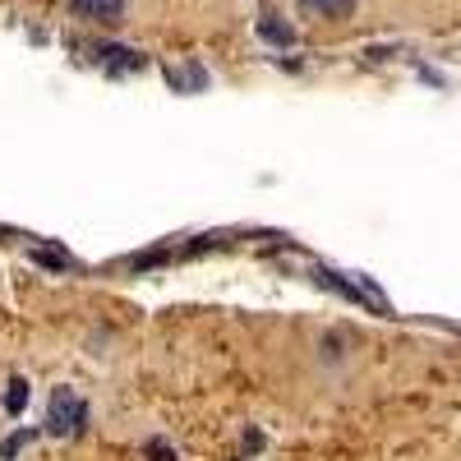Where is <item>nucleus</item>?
<instances>
[{"instance_id": "obj_10", "label": "nucleus", "mask_w": 461, "mask_h": 461, "mask_svg": "<svg viewBox=\"0 0 461 461\" xmlns=\"http://www.w3.org/2000/svg\"><path fill=\"white\" fill-rule=\"evenodd\" d=\"M166 259H171V254H166V249H152V254H134V259H130V268H134V272H148V268H162Z\"/></svg>"}, {"instance_id": "obj_12", "label": "nucleus", "mask_w": 461, "mask_h": 461, "mask_svg": "<svg viewBox=\"0 0 461 461\" xmlns=\"http://www.w3.org/2000/svg\"><path fill=\"white\" fill-rule=\"evenodd\" d=\"M259 447H263V434H259V429H249V434H244V452H259Z\"/></svg>"}, {"instance_id": "obj_5", "label": "nucleus", "mask_w": 461, "mask_h": 461, "mask_svg": "<svg viewBox=\"0 0 461 461\" xmlns=\"http://www.w3.org/2000/svg\"><path fill=\"white\" fill-rule=\"evenodd\" d=\"M259 37H263V42H272V46H281V51H286V46H296V28L281 24L277 14H263L259 19Z\"/></svg>"}, {"instance_id": "obj_8", "label": "nucleus", "mask_w": 461, "mask_h": 461, "mask_svg": "<svg viewBox=\"0 0 461 461\" xmlns=\"http://www.w3.org/2000/svg\"><path fill=\"white\" fill-rule=\"evenodd\" d=\"M24 406H28V378H9L5 410H9V415H24Z\"/></svg>"}, {"instance_id": "obj_11", "label": "nucleus", "mask_w": 461, "mask_h": 461, "mask_svg": "<svg viewBox=\"0 0 461 461\" xmlns=\"http://www.w3.org/2000/svg\"><path fill=\"white\" fill-rule=\"evenodd\" d=\"M24 443H28V429H19V434H9L5 443H0V457H5V461H9V457H19V447H24Z\"/></svg>"}, {"instance_id": "obj_7", "label": "nucleus", "mask_w": 461, "mask_h": 461, "mask_svg": "<svg viewBox=\"0 0 461 461\" xmlns=\"http://www.w3.org/2000/svg\"><path fill=\"white\" fill-rule=\"evenodd\" d=\"M28 259L42 263V268H51V272H70L74 268V259H70V254H61V249H33Z\"/></svg>"}, {"instance_id": "obj_2", "label": "nucleus", "mask_w": 461, "mask_h": 461, "mask_svg": "<svg viewBox=\"0 0 461 461\" xmlns=\"http://www.w3.org/2000/svg\"><path fill=\"white\" fill-rule=\"evenodd\" d=\"M97 65H102V70H111V74H134V70H143V56L134 51V46L106 42V46H97Z\"/></svg>"}, {"instance_id": "obj_3", "label": "nucleus", "mask_w": 461, "mask_h": 461, "mask_svg": "<svg viewBox=\"0 0 461 461\" xmlns=\"http://www.w3.org/2000/svg\"><path fill=\"white\" fill-rule=\"evenodd\" d=\"M314 277H318V286L337 291L341 300H351V305H360V309H374V314H378V305H374V300L365 296V291H360V281H346V277H341V272H332V268H318V272H314Z\"/></svg>"}, {"instance_id": "obj_1", "label": "nucleus", "mask_w": 461, "mask_h": 461, "mask_svg": "<svg viewBox=\"0 0 461 461\" xmlns=\"http://www.w3.org/2000/svg\"><path fill=\"white\" fill-rule=\"evenodd\" d=\"M83 425H88V406L74 397L70 388H56L51 415H46V429H51V434H65V429H70V434H78Z\"/></svg>"}, {"instance_id": "obj_9", "label": "nucleus", "mask_w": 461, "mask_h": 461, "mask_svg": "<svg viewBox=\"0 0 461 461\" xmlns=\"http://www.w3.org/2000/svg\"><path fill=\"white\" fill-rule=\"evenodd\" d=\"M143 457L148 461H175V447L166 443V438H148V443H143Z\"/></svg>"}, {"instance_id": "obj_6", "label": "nucleus", "mask_w": 461, "mask_h": 461, "mask_svg": "<svg viewBox=\"0 0 461 461\" xmlns=\"http://www.w3.org/2000/svg\"><path fill=\"white\" fill-rule=\"evenodd\" d=\"M305 14H318V19H351L356 14V0H300Z\"/></svg>"}, {"instance_id": "obj_4", "label": "nucleus", "mask_w": 461, "mask_h": 461, "mask_svg": "<svg viewBox=\"0 0 461 461\" xmlns=\"http://www.w3.org/2000/svg\"><path fill=\"white\" fill-rule=\"evenodd\" d=\"M83 19H97V24H120L125 19V0H70Z\"/></svg>"}]
</instances>
